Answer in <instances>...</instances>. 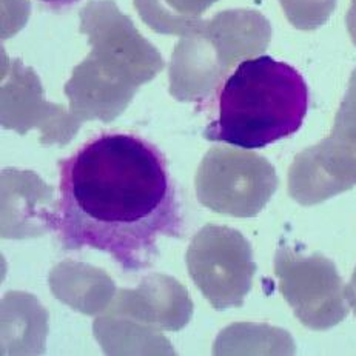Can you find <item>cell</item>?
I'll return each mask as SVG.
<instances>
[{
    "instance_id": "cell-1",
    "label": "cell",
    "mask_w": 356,
    "mask_h": 356,
    "mask_svg": "<svg viewBox=\"0 0 356 356\" xmlns=\"http://www.w3.org/2000/svg\"><path fill=\"white\" fill-rule=\"evenodd\" d=\"M48 227L63 252H105L125 275L153 267L159 239H182L184 205L162 149L127 131H102L58 162Z\"/></svg>"
},
{
    "instance_id": "cell-2",
    "label": "cell",
    "mask_w": 356,
    "mask_h": 356,
    "mask_svg": "<svg viewBox=\"0 0 356 356\" xmlns=\"http://www.w3.org/2000/svg\"><path fill=\"white\" fill-rule=\"evenodd\" d=\"M216 118L204 138L259 149L295 134L309 111V85L296 68L270 56L244 59L216 92Z\"/></svg>"
},
{
    "instance_id": "cell-3",
    "label": "cell",
    "mask_w": 356,
    "mask_h": 356,
    "mask_svg": "<svg viewBox=\"0 0 356 356\" xmlns=\"http://www.w3.org/2000/svg\"><path fill=\"white\" fill-rule=\"evenodd\" d=\"M187 268L211 307L227 310L244 304L258 267L244 234L230 227L209 224L190 242Z\"/></svg>"
},
{
    "instance_id": "cell-4",
    "label": "cell",
    "mask_w": 356,
    "mask_h": 356,
    "mask_svg": "<svg viewBox=\"0 0 356 356\" xmlns=\"http://www.w3.org/2000/svg\"><path fill=\"white\" fill-rule=\"evenodd\" d=\"M275 273L295 316L312 330H327L348 315L346 287L337 267L321 253L304 256L289 245L277 248Z\"/></svg>"
},
{
    "instance_id": "cell-5",
    "label": "cell",
    "mask_w": 356,
    "mask_h": 356,
    "mask_svg": "<svg viewBox=\"0 0 356 356\" xmlns=\"http://www.w3.org/2000/svg\"><path fill=\"white\" fill-rule=\"evenodd\" d=\"M356 185V70L341 106L332 145L299 156L290 170V196L301 205L324 202Z\"/></svg>"
},
{
    "instance_id": "cell-6",
    "label": "cell",
    "mask_w": 356,
    "mask_h": 356,
    "mask_svg": "<svg viewBox=\"0 0 356 356\" xmlns=\"http://www.w3.org/2000/svg\"><path fill=\"white\" fill-rule=\"evenodd\" d=\"M277 187L273 168L258 156L213 153L199 170V202L216 213L253 218L266 207Z\"/></svg>"
},
{
    "instance_id": "cell-7",
    "label": "cell",
    "mask_w": 356,
    "mask_h": 356,
    "mask_svg": "<svg viewBox=\"0 0 356 356\" xmlns=\"http://www.w3.org/2000/svg\"><path fill=\"white\" fill-rule=\"evenodd\" d=\"M289 17L299 28H315L323 24L327 13L333 10L334 0H282Z\"/></svg>"
},
{
    "instance_id": "cell-8",
    "label": "cell",
    "mask_w": 356,
    "mask_h": 356,
    "mask_svg": "<svg viewBox=\"0 0 356 356\" xmlns=\"http://www.w3.org/2000/svg\"><path fill=\"white\" fill-rule=\"evenodd\" d=\"M39 2L45 6L47 10L54 13H62L76 3H79L81 0H39Z\"/></svg>"
},
{
    "instance_id": "cell-9",
    "label": "cell",
    "mask_w": 356,
    "mask_h": 356,
    "mask_svg": "<svg viewBox=\"0 0 356 356\" xmlns=\"http://www.w3.org/2000/svg\"><path fill=\"white\" fill-rule=\"evenodd\" d=\"M346 298H347L348 304L352 305L353 313L356 316V268H355V272L352 275L350 282H348V286L346 287Z\"/></svg>"
},
{
    "instance_id": "cell-10",
    "label": "cell",
    "mask_w": 356,
    "mask_h": 356,
    "mask_svg": "<svg viewBox=\"0 0 356 356\" xmlns=\"http://www.w3.org/2000/svg\"><path fill=\"white\" fill-rule=\"evenodd\" d=\"M348 30H350V34L356 45V0H353L352 10L348 13Z\"/></svg>"
}]
</instances>
